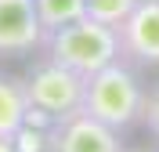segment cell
Returning a JSON list of instances; mask_svg holds the SVG:
<instances>
[{"instance_id":"1","label":"cell","mask_w":159,"mask_h":152,"mask_svg":"<svg viewBox=\"0 0 159 152\" xmlns=\"http://www.w3.org/2000/svg\"><path fill=\"white\" fill-rule=\"evenodd\" d=\"M47 58L65 65V69L80 72V76H90V72L105 69L112 62H119V29L112 25H101L94 18H83L80 22H69L61 29L47 33Z\"/></svg>"},{"instance_id":"2","label":"cell","mask_w":159,"mask_h":152,"mask_svg":"<svg viewBox=\"0 0 159 152\" xmlns=\"http://www.w3.org/2000/svg\"><path fill=\"white\" fill-rule=\"evenodd\" d=\"M83 112L109 123L112 131L130 127L138 116H145V91H141L138 76L119 62L90 72L83 83Z\"/></svg>"},{"instance_id":"3","label":"cell","mask_w":159,"mask_h":152,"mask_svg":"<svg viewBox=\"0 0 159 152\" xmlns=\"http://www.w3.org/2000/svg\"><path fill=\"white\" fill-rule=\"evenodd\" d=\"M83 83L87 76L65 69L58 62H43L33 69V76L22 87H25V98H29V120L33 116H47L51 123L65 120L72 112L83 109Z\"/></svg>"},{"instance_id":"4","label":"cell","mask_w":159,"mask_h":152,"mask_svg":"<svg viewBox=\"0 0 159 152\" xmlns=\"http://www.w3.org/2000/svg\"><path fill=\"white\" fill-rule=\"evenodd\" d=\"M51 152H123V149H119V131H112L109 123L94 120L80 109L54 123Z\"/></svg>"},{"instance_id":"5","label":"cell","mask_w":159,"mask_h":152,"mask_svg":"<svg viewBox=\"0 0 159 152\" xmlns=\"http://www.w3.org/2000/svg\"><path fill=\"white\" fill-rule=\"evenodd\" d=\"M43 40L47 33L40 25L36 0H0V54H33Z\"/></svg>"},{"instance_id":"6","label":"cell","mask_w":159,"mask_h":152,"mask_svg":"<svg viewBox=\"0 0 159 152\" xmlns=\"http://www.w3.org/2000/svg\"><path fill=\"white\" fill-rule=\"evenodd\" d=\"M119 51L134 62L159 65V0H138L130 18L119 25Z\"/></svg>"},{"instance_id":"7","label":"cell","mask_w":159,"mask_h":152,"mask_svg":"<svg viewBox=\"0 0 159 152\" xmlns=\"http://www.w3.org/2000/svg\"><path fill=\"white\" fill-rule=\"evenodd\" d=\"M29 127V98L22 80H4L0 76V138L18 141V134Z\"/></svg>"},{"instance_id":"8","label":"cell","mask_w":159,"mask_h":152,"mask_svg":"<svg viewBox=\"0 0 159 152\" xmlns=\"http://www.w3.org/2000/svg\"><path fill=\"white\" fill-rule=\"evenodd\" d=\"M36 15L43 33H54L69 22H80L87 15V0H36Z\"/></svg>"},{"instance_id":"9","label":"cell","mask_w":159,"mask_h":152,"mask_svg":"<svg viewBox=\"0 0 159 152\" xmlns=\"http://www.w3.org/2000/svg\"><path fill=\"white\" fill-rule=\"evenodd\" d=\"M134 7H138V0H87V18L119 29V25L130 18Z\"/></svg>"},{"instance_id":"10","label":"cell","mask_w":159,"mask_h":152,"mask_svg":"<svg viewBox=\"0 0 159 152\" xmlns=\"http://www.w3.org/2000/svg\"><path fill=\"white\" fill-rule=\"evenodd\" d=\"M145 120H148V131L159 138V91H152L145 98Z\"/></svg>"},{"instance_id":"11","label":"cell","mask_w":159,"mask_h":152,"mask_svg":"<svg viewBox=\"0 0 159 152\" xmlns=\"http://www.w3.org/2000/svg\"><path fill=\"white\" fill-rule=\"evenodd\" d=\"M0 152H18V145L7 141V138H0Z\"/></svg>"}]
</instances>
